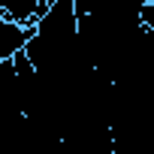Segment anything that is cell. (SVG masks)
<instances>
[{
    "label": "cell",
    "instance_id": "obj_1",
    "mask_svg": "<svg viewBox=\"0 0 154 154\" xmlns=\"http://www.w3.org/2000/svg\"><path fill=\"white\" fill-rule=\"evenodd\" d=\"M139 18H142V27L154 33V3H142L139 6Z\"/></svg>",
    "mask_w": 154,
    "mask_h": 154
}]
</instances>
